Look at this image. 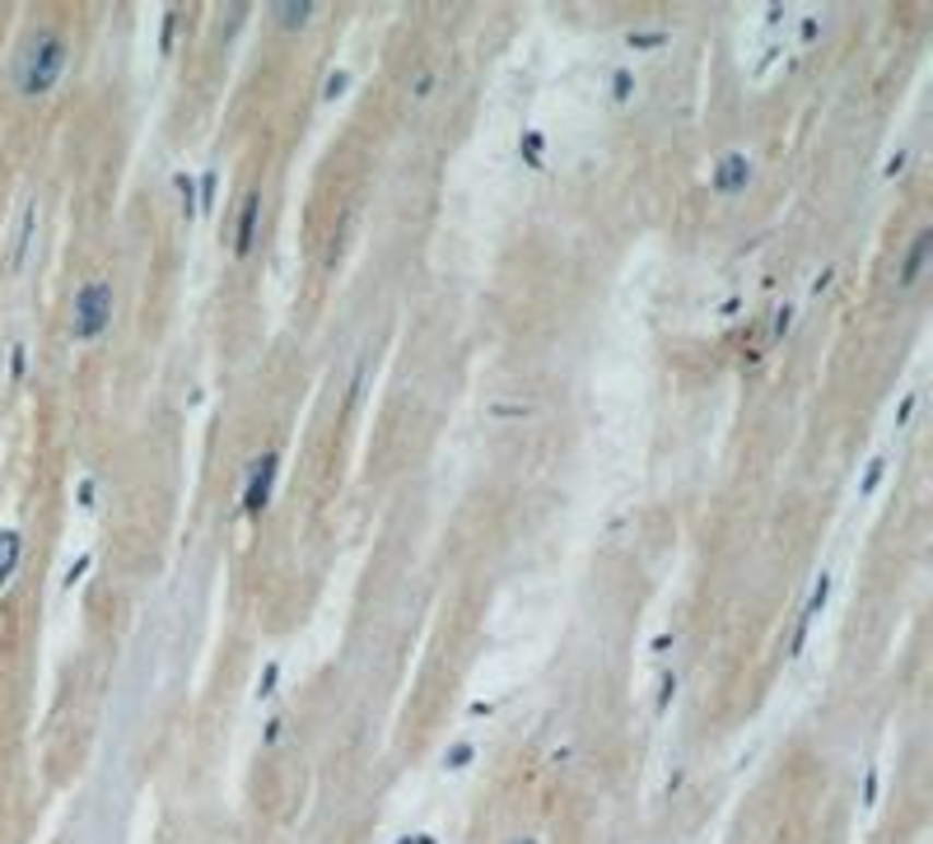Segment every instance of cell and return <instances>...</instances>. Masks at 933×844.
<instances>
[{"instance_id":"5","label":"cell","mask_w":933,"mask_h":844,"mask_svg":"<svg viewBox=\"0 0 933 844\" xmlns=\"http://www.w3.org/2000/svg\"><path fill=\"white\" fill-rule=\"evenodd\" d=\"M509 844H538V840H532V835H518V840H509Z\"/></svg>"},{"instance_id":"2","label":"cell","mask_w":933,"mask_h":844,"mask_svg":"<svg viewBox=\"0 0 933 844\" xmlns=\"http://www.w3.org/2000/svg\"><path fill=\"white\" fill-rule=\"evenodd\" d=\"M108 323H113V290L108 285H84L75 294V337L94 341Z\"/></svg>"},{"instance_id":"1","label":"cell","mask_w":933,"mask_h":844,"mask_svg":"<svg viewBox=\"0 0 933 844\" xmlns=\"http://www.w3.org/2000/svg\"><path fill=\"white\" fill-rule=\"evenodd\" d=\"M66 61H71V38L57 28H38L20 47V57H14L10 80L24 98H43V94L57 90V80L66 75Z\"/></svg>"},{"instance_id":"4","label":"cell","mask_w":933,"mask_h":844,"mask_svg":"<svg viewBox=\"0 0 933 844\" xmlns=\"http://www.w3.org/2000/svg\"><path fill=\"white\" fill-rule=\"evenodd\" d=\"M275 14H281L285 24H304L308 14H314V5H281V10H275Z\"/></svg>"},{"instance_id":"3","label":"cell","mask_w":933,"mask_h":844,"mask_svg":"<svg viewBox=\"0 0 933 844\" xmlns=\"http://www.w3.org/2000/svg\"><path fill=\"white\" fill-rule=\"evenodd\" d=\"M924 253H929V228H920V234H914V248H910V257H906L901 285H914V276H920V267H924Z\"/></svg>"}]
</instances>
